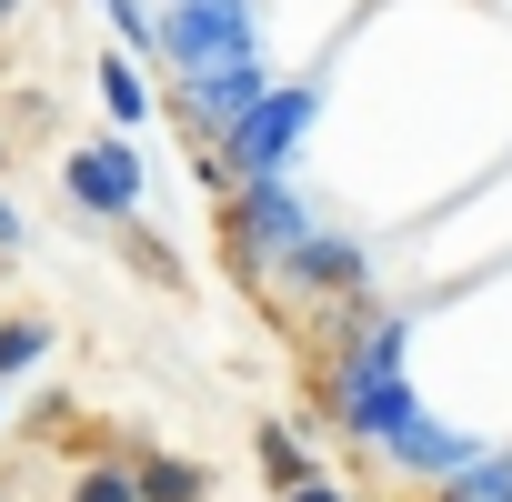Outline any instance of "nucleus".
Here are the masks:
<instances>
[{"instance_id":"nucleus-9","label":"nucleus","mask_w":512,"mask_h":502,"mask_svg":"<svg viewBox=\"0 0 512 502\" xmlns=\"http://www.w3.org/2000/svg\"><path fill=\"white\" fill-rule=\"evenodd\" d=\"M131 472H141V502H211V462L191 452H131Z\"/></svg>"},{"instance_id":"nucleus-16","label":"nucleus","mask_w":512,"mask_h":502,"mask_svg":"<svg viewBox=\"0 0 512 502\" xmlns=\"http://www.w3.org/2000/svg\"><path fill=\"white\" fill-rule=\"evenodd\" d=\"M21 11H31V0H0V31H11V21H21Z\"/></svg>"},{"instance_id":"nucleus-4","label":"nucleus","mask_w":512,"mask_h":502,"mask_svg":"<svg viewBox=\"0 0 512 502\" xmlns=\"http://www.w3.org/2000/svg\"><path fill=\"white\" fill-rule=\"evenodd\" d=\"M161 61L181 71H251L262 61V0H161Z\"/></svg>"},{"instance_id":"nucleus-18","label":"nucleus","mask_w":512,"mask_h":502,"mask_svg":"<svg viewBox=\"0 0 512 502\" xmlns=\"http://www.w3.org/2000/svg\"><path fill=\"white\" fill-rule=\"evenodd\" d=\"M0 151H11V141H0Z\"/></svg>"},{"instance_id":"nucleus-13","label":"nucleus","mask_w":512,"mask_h":502,"mask_svg":"<svg viewBox=\"0 0 512 502\" xmlns=\"http://www.w3.org/2000/svg\"><path fill=\"white\" fill-rule=\"evenodd\" d=\"M432 502H512V452H492V462H472L462 482H442Z\"/></svg>"},{"instance_id":"nucleus-1","label":"nucleus","mask_w":512,"mask_h":502,"mask_svg":"<svg viewBox=\"0 0 512 502\" xmlns=\"http://www.w3.org/2000/svg\"><path fill=\"white\" fill-rule=\"evenodd\" d=\"M402 342H412V312H372V302H352L342 352H332V372H322V412H332L342 442H362L372 462L422 422V402H412V382H402Z\"/></svg>"},{"instance_id":"nucleus-19","label":"nucleus","mask_w":512,"mask_h":502,"mask_svg":"<svg viewBox=\"0 0 512 502\" xmlns=\"http://www.w3.org/2000/svg\"><path fill=\"white\" fill-rule=\"evenodd\" d=\"M0 502H11V492H0Z\"/></svg>"},{"instance_id":"nucleus-17","label":"nucleus","mask_w":512,"mask_h":502,"mask_svg":"<svg viewBox=\"0 0 512 502\" xmlns=\"http://www.w3.org/2000/svg\"><path fill=\"white\" fill-rule=\"evenodd\" d=\"M91 11H111V0H91Z\"/></svg>"},{"instance_id":"nucleus-7","label":"nucleus","mask_w":512,"mask_h":502,"mask_svg":"<svg viewBox=\"0 0 512 502\" xmlns=\"http://www.w3.org/2000/svg\"><path fill=\"white\" fill-rule=\"evenodd\" d=\"M282 292L292 302H372V251L342 241V231H312L292 262H282Z\"/></svg>"},{"instance_id":"nucleus-12","label":"nucleus","mask_w":512,"mask_h":502,"mask_svg":"<svg viewBox=\"0 0 512 502\" xmlns=\"http://www.w3.org/2000/svg\"><path fill=\"white\" fill-rule=\"evenodd\" d=\"M71 502H141V472L131 462H81L71 472Z\"/></svg>"},{"instance_id":"nucleus-10","label":"nucleus","mask_w":512,"mask_h":502,"mask_svg":"<svg viewBox=\"0 0 512 502\" xmlns=\"http://www.w3.org/2000/svg\"><path fill=\"white\" fill-rule=\"evenodd\" d=\"M91 81H101V111H111V131H141V121L161 111V91H151V81L131 71V51H111V61H101Z\"/></svg>"},{"instance_id":"nucleus-14","label":"nucleus","mask_w":512,"mask_h":502,"mask_svg":"<svg viewBox=\"0 0 512 502\" xmlns=\"http://www.w3.org/2000/svg\"><path fill=\"white\" fill-rule=\"evenodd\" d=\"M31 241V221H21V201H0V251H21Z\"/></svg>"},{"instance_id":"nucleus-3","label":"nucleus","mask_w":512,"mask_h":502,"mask_svg":"<svg viewBox=\"0 0 512 502\" xmlns=\"http://www.w3.org/2000/svg\"><path fill=\"white\" fill-rule=\"evenodd\" d=\"M312 111H322V81H312V71H302V81H282L262 111H251V121L211 151V161H221V181H231V191H241V181H292V171H302V141H312Z\"/></svg>"},{"instance_id":"nucleus-5","label":"nucleus","mask_w":512,"mask_h":502,"mask_svg":"<svg viewBox=\"0 0 512 502\" xmlns=\"http://www.w3.org/2000/svg\"><path fill=\"white\" fill-rule=\"evenodd\" d=\"M272 91H282V81H272L262 61H251V71H181V81H171V111H181V131H191V141H201V161H211L251 111L272 101Z\"/></svg>"},{"instance_id":"nucleus-8","label":"nucleus","mask_w":512,"mask_h":502,"mask_svg":"<svg viewBox=\"0 0 512 502\" xmlns=\"http://www.w3.org/2000/svg\"><path fill=\"white\" fill-rule=\"evenodd\" d=\"M251 452H262L272 502H292V492H312V482H322V462L302 452V432H292V422H262V432H251Z\"/></svg>"},{"instance_id":"nucleus-6","label":"nucleus","mask_w":512,"mask_h":502,"mask_svg":"<svg viewBox=\"0 0 512 502\" xmlns=\"http://www.w3.org/2000/svg\"><path fill=\"white\" fill-rule=\"evenodd\" d=\"M61 191L91 211V221H141V151H131V131H101V141H81L71 161H61Z\"/></svg>"},{"instance_id":"nucleus-11","label":"nucleus","mask_w":512,"mask_h":502,"mask_svg":"<svg viewBox=\"0 0 512 502\" xmlns=\"http://www.w3.org/2000/svg\"><path fill=\"white\" fill-rule=\"evenodd\" d=\"M41 362H51V322L41 312H11V322H0V382H21Z\"/></svg>"},{"instance_id":"nucleus-15","label":"nucleus","mask_w":512,"mask_h":502,"mask_svg":"<svg viewBox=\"0 0 512 502\" xmlns=\"http://www.w3.org/2000/svg\"><path fill=\"white\" fill-rule=\"evenodd\" d=\"M292 502H352V492H332V482H312V492H292Z\"/></svg>"},{"instance_id":"nucleus-2","label":"nucleus","mask_w":512,"mask_h":502,"mask_svg":"<svg viewBox=\"0 0 512 502\" xmlns=\"http://www.w3.org/2000/svg\"><path fill=\"white\" fill-rule=\"evenodd\" d=\"M322 231V211L302 201V181H241L221 201V262L241 282H282V262Z\"/></svg>"}]
</instances>
